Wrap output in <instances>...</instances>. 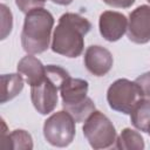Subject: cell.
Returning a JSON list of instances; mask_svg holds the SVG:
<instances>
[{"label":"cell","instance_id":"obj_17","mask_svg":"<svg viewBox=\"0 0 150 150\" xmlns=\"http://www.w3.org/2000/svg\"><path fill=\"white\" fill-rule=\"evenodd\" d=\"M45 2L46 0H15L16 6L22 13H28L32 9L43 7Z\"/></svg>","mask_w":150,"mask_h":150},{"label":"cell","instance_id":"obj_12","mask_svg":"<svg viewBox=\"0 0 150 150\" xmlns=\"http://www.w3.org/2000/svg\"><path fill=\"white\" fill-rule=\"evenodd\" d=\"M4 130L1 132V148L13 149V150H30L33 149L32 136L22 129L13 130L12 132L6 134V125L2 121Z\"/></svg>","mask_w":150,"mask_h":150},{"label":"cell","instance_id":"obj_16","mask_svg":"<svg viewBox=\"0 0 150 150\" xmlns=\"http://www.w3.org/2000/svg\"><path fill=\"white\" fill-rule=\"evenodd\" d=\"M0 11H1V40H4L12 30L13 16L9 8L4 4L0 5Z\"/></svg>","mask_w":150,"mask_h":150},{"label":"cell","instance_id":"obj_8","mask_svg":"<svg viewBox=\"0 0 150 150\" xmlns=\"http://www.w3.org/2000/svg\"><path fill=\"white\" fill-rule=\"evenodd\" d=\"M100 33L109 42L120 40L127 32L128 19L124 14L115 11H105L100 15Z\"/></svg>","mask_w":150,"mask_h":150},{"label":"cell","instance_id":"obj_21","mask_svg":"<svg viewBox=\"0 0 150 150\" xmlns=\"http://www.w3.org/2000/svg\"><path fill=\"white\" fill-rule=\"evenodd\" d=\"M148 134H149V135H150V131H149V132H148Z\"/></svg>","mask_w":150,"mask_h":150},{"label":"cell","instance_id":"obj_9","mask_svg":"<svg viewBox=\"0 0 150 150\" xmlns=\"http://www.w3.org/2000/svg\"><path fill=\"white\" fill-rule=\"evenodd\" d=\"M84 66L95 76L105 75L112 67L114 59L111 53L102 46H90L84 53Z\"/></svg>","mask_w":150,"mask_h":150},{"label":"cell","instance_id":"obj_19","mask_svg":"<svg viewBox=\"0 0 150 150\" xmlns=\"http://www.w3.org/2000/svg\"><path fill=\"white\" fill-rule=\"evenodd\" d=\"M136 0H103L104 4L115 8H129L135 4Z\"/></svg>","mask_w":150,"mask_h":150},{"label":"cell","instance_id":"obj_22","mask_svg":"<svg viewBox=\"0 0 150 150\" xmlns=\"http://www.w3.org/2000/svg\"><path fill=\"white\" fill-rule=\"evenodd\" d=\"M148 1H149V2H150V0H148Z\"/></svg>","mask_w":150,"mask_h":150},{"label":"cell","instance_id":"obj_3","mask_svg":"<svg viewBox=\"0 0 150 150\" xmlns=\"http://www.w3.org/2000/svg\"><path fill=\"white\" fill-rule=\"evenodd\" d=\"M69 76V73L60 66H46L43 80L30 87V100L34 108L41 115L50 114L57 104V90L62 82Z\"/></svg>","mask_w":150,"mask_h":150},{"label":"cell","instance_id":"obj_10","mask_svg":"<svg viewBox=\"0 0 150 150\" xmlns=\"http://www.w3.org/2000/svg\"><path fill=\"white\" fill-rule=\"evenodd\" d=\"M88 82L82 79H74L70 75L62 82L60 94L64 110L82 103L88 96Z\"/></svg>","mask_w":150,"mask_h":150},{"label":"cell","instance_id":"obj_11","mask_svg":"<svg viewBox=\"0 0 150 150\" xmlns=\"http://www.w3.org/2000/svg\"><path fill=\"white\" fill-rule=\"evenodd\" d=\"M18 71L25 76L26 82L33 87L43 80L46 75V66H43L39 59L33 56V54H28L19 61Z\"/></svg>","mask_w":150,"mask_h":150},{"label":"cell","instance_id":"obj_15","mask_svg":"<svg viewBox=\"0 0 150 150\" xmlns=\"http://www.w3.org/2000/svg\"><path fill=\"white\" fill-rule=\"evenodd\" d=\"M116 148L122 150H142L144 149V139L138 131L125 128L116 139Z\"/></svg>","mask_w":150,"mask_h":150},{"label":"cell","instance_id":"obj_5","mask_svg":"<svg viewBox=\"0 0 150 150\" xmlns=\"http://www.w3.org/2000/svg\"><path fill=\"white\" fill-rule=\"evenodd\" d=\"M83 135L94 149H107L116 142V130L111 121L101 111L94 110L84 121Z\"/></svg>","mask_w":150,"mask_h":150},{"label":"cell","instance_id":"obj_7","mask_svg":"<svg viewBox=\"0 0 150 150\" xmlns=\"http://www.w3.org/2000/svg\"><path fill=\"white\" fill-rule=\"evenodd\" d=\"M127 35L134 43L144 45L150 41V6L141 5L129 14Z\"/></svg>","mask_w":150,"mask_h":150},{"label":"cell","instance_id":"obj_2","mask_svg":"<svg viewBox=\"0 0 150 150\" xmlns=\"http://www.w3.org/2000/svg\"><path fill=\"white\" fill-rule=\"evenodd\" d=\"M54 18L43 7L26 13L21 32V45L28 54H41L49 47Z\"/></svg>","mask_w":150,"mask_h":150},{"label":"cell","instance_id":"obj_6","mask_svg":"<svg viewBox=\"0 0 150 150\" xmlns=\"http://www.w3.org/2000/svg\"><path fill=\"white\" fill-rule=\"evenodd\" d=\"M75 123L74 117L67 110L56 111L45 121L43 136L54 146H68L75 137Z\"/></svg>","mask_w":150,"mask_h":150},{"label":"cell","instance_id":"obj_18","mask_svg":"<svg viewBox=\"0 0 150 150\" xmlns=\"http://www.w3.org/2000/svg\"><path fill=\"white\" fill-rule=\"evenodd\" d=\"M138 86L142 88L143 93H144V96H148L150 97V71L148 73H144L143 75L138 76L136 80H135Z\"/></svg>","mask_w":150,"mask_h":150},{"label":"cell","instance_id":"obj_14","mask_svg":"<svg viewBox=\"0 0 150 150\" xmlns=\"http://www.w3.org/2000/svg\"><path fill=\"white\" fill-rule=\"evenodd\" d=\"M130 120L132 125L136 129L143 132L150 131V100L149 98H143L136 104V107L132 109L130 114Z\"/></svg>","mask_w":150,"mask_h":150},{"label":"cell","instance_id":"obj_13","mask_svg":"<svg viewBox=\"0 0 150 150\" xmlns=\"http://www.w3.org/2000/svg\"><path fill=\"white\" fill-rule=\"evenodd\" d=\"M1 103L11 101L23 89V79L21 74L1 75Z\"/></svg>","mask_w":150,"mask_h":150},{"label":"cell","instance_id":"obj_4","mask_svg":"<svg viewBox=\"0 0 150 150\" xmlns=\"http://www.w3.org/2000/svg\"><path fill=\"white\" fill-rule=\"evenodd\" d=\"M144 98V93L136 81L118 79L110 84L107 91V101L112 110L130 115L136 104Z\"/></svg>","mask_w":150,"mask_h":150},{"label":"cell","instance_id":"obj_20","mask_svg":"<svg viewBox=\"0 0 150 150\" xmlns=\"http://www.w3.org/2000/svg\"><path fill=\"white\" fill-rule=\"evenodd\" d=\"M54 4H57V5H62V6H67L69 4L73 2V0H52Z\"/></svg>","mask_w":150,"mask_h":150},{"label":"cell","instance_id":"obj_1","mask_svg":"<svg viewBox=\"0 0 150 150\" xmlns=\"http://www.w3.org/2000/svg\"><path fill=\"white\" fill-rule=\"evenodd\" d=\"M91 29V23L76 13H64L53 33L52 50L66 57H77L84 48V35Z\"/></svg>","mask_w":150,"mask_h":150}]
</instances>
